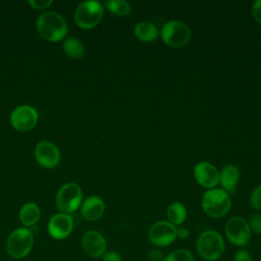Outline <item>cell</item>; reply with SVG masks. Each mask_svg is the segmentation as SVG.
Here are the masks:
<instances>
[{
    "instance_id": "obj_1",
    "label": "cell",
    "mask_w": 261,
    "mask_h": 261,
    "mask_svg": "<svg viewBox=\"0 0 261 261\" xmlns=\"http://www.w3.org/2000/svg\"><path fill=\"white\" fill-rule=\"evenodd\" d=\"M39 35L48 42H58L65 38L68 27L64 17L55 11L42 13L36 21Z\"/></svg>"
},
{
    "instance_id": "obj_2",
    "label": "cell",
    "mask_w": 261,
    "mask_h": 261,
    "mask_svg": "<svg viewBox=\"0 0 261 261\" xmlns=\"http://www.w3.org/2000/svg\"><path fill=\"white\" fill-rule=\"evenodd\" d=\"M34 243L33 231L28 227H18L9 233L5 245L6 252L13 259H22L31 253Z\"/></svg>"
},
{
    "instance_id": "obj_3",
    "label": "cell",
    "mask_w": 261,
    "mask_h": 261,
    "mask_svg": "<svg viewBox=\"0 0 261 261\" xmlns=\"http://www.w3.org/2000/svg\"><path fill=\"white\" fill-rule=\"evenodd\" d=\"M201 205L204 212L213 218H221L226 215L231 207L230 196L222 189H210L202 197Z\"/></svg>"
},
{
    "instance_id": "obj_4",
    "label": "cell",
    "mask_w": 261,
    "mask_h": 261,
    "mask_svg": "<svg viewBox=\"0 0 261 261\" xmlns=\"http://www.w3.org/2000/svg\"><path fill=\"white\" fill-rule=\"evenodd\" d=\"M198 254L206 261H216L224 253L225 245L222 237L216 230H205L197 239Z\"/></svg>"
},
{
    "instance_id": "obj_5",
    "label": "cell",
    "mask_w": 261,
    "mask_h": 261,
    "mask_svg": "<svg viewBox=\"0 0 261 261\" xmlns=\"http://www.w3.org/2000/svg\"><path fill=\"white\" fill-rule=\"evenodd\" d=\"M104 8L95 0H88L80 3L74 11V21L82 29L95 28L103 18Z\"/></svg>"
},
{
    "instance_id": "obj_6",
    "label": "cell",
    "mask_w": 261,
    "mask_h": 261,
    "mask_svg": "<svg viewBox=\"0 0 261 261\" xmlns=\"http://www.w3.org/2000/svg\"><path fill=\"white\" fill-rule=\"evenodd\" d=\"M83 200V192L80 186L74 182H67L63 185L57 192L55 202L56 207L61 213L70 214L76 211Z\"/></svg>"
},
{
    "instance_id": "obj_7",
    "label": "cell",
    "mask_w": 261,
    "mask_h": 261,
    "mask_svg": "<svg viewBox=\"0 0 261 261\" xmlns=\"http://www.w3.org/2000/svg\"><path fill=\"white\" fill-rule=\"evenodd\" d=\"M191 37V29L186 22L180 20H169L161 29V38L169 47H182L189 43Z\"/></svg>"
},
{
    "instance_id": "obj_8",
    "label": "cell",
    "mask_w": 261,
    "mask_h": 261,
    "mask_svg": "<svg viewBox=\"0 0 261 261\" xmlns=\"http://www.w3.org/2000/svg\"><path fill=\"white\" fill-rule=\"evenodd\" d=\"M225 236L234 246L244 247L251 239V229L247 219L242 216L230 217L225 224Z\"/></svg>"
},
{
    "instance_id": "obj_9",
    "label": "cell",
    "mask_w": 261,
    "mask_h": 261,
    "mask_svg": "<svg viewBox=\"0 0 261 261\" xmlns=\"http://www.w3.org/2000/svg\"><path fill=\"white\" fill-rule=\"evenodd\" d=\"M38 112L31 105H19L10 114V123L18 132L33 129L38 122Z\"/></svg>"
},
{
    "instance_id": "obj_10",
    "label": "cell",
    "mask_w": 261,
    "mask_h": 261,
    "mask_svg": "<svg viewBox=\"0 0 261 261\" xmlns=\"http://www.w3.org/2000/svg\"><path fill=\"white\" fill-rule=\"evenodd\" d=\"M176 229V226L169 221L160 220L150 226L148 238L150 242L155 246L166 247L175 241Z\"/></svg>"
},
{
    "instance_id": "obj_11",
    "label": "cell",
    "mask_w": 261,
    "mask_h": 261,
    "mask_svg": "<svg viewBox=\"0 0 261 261\" xmlns=\"http://www.w3.org/2000/svg\"><path fill=\"white\" fill-rule=\"evenodd\" d=\"M48 233L54 240L60 241L66 239L73 229V219L70 214L56 213L48 221Z\"/></svg>"
},
{
    "instance_id": "obj_12",
    "label": "cell",
    "mask_w": 261,
    "mask_h": 261,
    "mask_svg": "<svg viewBox=\"0 0 261 261\" xmlns=\"http://www.w3.org/2000/svg\"><path fill=\"white\" fill-rule=\"evenodd\" d=\"M35 158L37 162L45 168H53L60 161L58 147L49 141H41L35 148Z\"/></svg>"
},
{
    "instance_id": "obj_13",
    "label": "cell",
    "mask_w": 261,
    "mask_h": 261,
    "mask_svg": "<svg viewBox=\"0 0 261 261\" xmlns=\"http://www.w3.org/2000/svg\"><path fill=\"white\" fill-rule=\"evenodd\" d=\"M106 240L98 230H87L82 238V248L91 258L102 257L106 252Z\"/></svg>"
},
{
    "instance_id": "obj_14",
    "label": "cell",
    "mask_w": 261,
    "mask_h": 261,
    "mask_svg": "<svg viewBox=\"0 0 261 261\" xmlns=\"http://www.w3.org/2000/svg\"><path fill=\"white\" fill-rule=\"evenodd\" d=\"M194 176L200 186L208 190L214 189L219 184L218 169L207 161H200L195 165Z\"/></svg>"
},
{
    "instance_id": "obj_15",
    "label": "cell",
    "mask_w": 261,
    "mask_h": 261,
    "mask_svg": "<svg viewBox=\"0 0 261 261\" xmlns=\"http://www.w3.org/2000/svg\"><path fill=\"white\" fill-rule=\"evenodd\" d=\"M105 211V203L99 196L93 195L82 202L81 214L87 221H95L101 218Z\"/></svg>"
},
{
    "instance_id": "obj_16",
    "label": "cell",
    "mask_w": 261,
    "mask_h": 261,
    "mask_svg": "<svg viewBox=\"0 0 261 261\" xmlns=\"http://www.w3.org/2000/svg\"><path fill=\"white\" fill-rule=\"evenodd\" d=\"M240 179V171L237 166L232 164L225 165L219 172V182L229 196L236 193L237 185Z\"/></svg>"
},
{
    "instance_id": "obj_17",
    "label": "cell",
    "mask_w": 261,
    "mask_h": 261,
    "mask_svg": "<svg viewBox=\"0 0 261 261\" xmlns=\"http://www.w3.org/2000/svg\"><path fill=\"white\" fill-rule=\"evenodd\" d=\"M19 220L23 227H31L34 226L41 217V210L40 207L34 203L29 202L25 203L19 210Z\"/></svg>"
},
{
    "instance_id": "obj_18",
    "label": "cell",
    "mask_w": 261,
    "mask_h": 261,
    "mask_svg": "<svg viewBox=\"0 0 261 261\" xmlns=\"http://www.w3.org/2000/svg\"><path fill=\"white\" fill-rule=\"evenodd\" d=\"M134 33L139 40L146 43L155 41L159 36L157 27L150 21L138 22L134 28Z\"/></svg>"
},
{
    "instance_id": "obj_19",
    "label": "cell",
    "mask_w": 261,
    "mask_h": 261,
    "mask_svg": "<svg viewBox=\"0 0 261 261\" xmlns=\"http://www.w3.org/2000/svg\"><path fill=\"white\" fill-rule=\"evenodd\" d=\"M63 52L73 59H81L85 55V47L83 43L73 37L66 38L62 43Z\"/></svg>"
},
{
    "instance_id": "obj_20",
    "label": "cell",
    "mask_w": 261,
    "mask_h": 261,
    "mask_svg": "<svg viewBox=\"0 0 261 261\" xmlns=\"http://www.w3.org/2000/svg\"><path fill=\"white\" fill-rule=\"evenodd\" d=\"M166 215L168 221L173 225H179L184 223L187 218V209L180 202H173L167 207Z\"/></svg>"
},
{
    "instance_id": "obj_21",
    "label": "cell",
    "mask_w": 261,
    "mask_h": 261,
    "mask_svg": "<svg viewBox=\"0 0 261 261\" xmlns=\"http://www.w3.org/2000/svg\"><path fill=\"white\" fill-rule=\"evenodd\" d=\"M105 6L111 13L118 16L127 15L132 10L130 4L124 0H109L105 2Z\"/></svg>"
},
{
    "instance_id": "obj_22",
    "label": "cell",
    "mask_w": 261,
    "mask_h": 261,
    "mask_svg": "<svg viewBox=\"0 0 261 261\" xmlns=\"http://www.w3.org/2000/svg\"><path fill=\"white\" fill-rule=\"evenodd\" d=\"M164 261H195L194 255L187 249L174 250L165 256Z\"/></svg>"
},
{
    "instance_id": "obj_23",
    "label": "cell",
    "mask_w": 261,
    "mask_h": 261,
    "mask_svg": "<svg viewBox=\"0 0 261 261\" xmlns=\"http://www.w3.org/2000/svg\"><path fill=\"white\" fill-rule=\"evenodd\" d=\"M250 206L256 210V211H260L261 210V184L259 186H257L251 196H250Z\"/></svg>"
},
{
    "instance_id": "obj_24",
    "label": "cell",
    "mask_w": 261,
    "mask_h": 261,
    "mask_svg": "<svg viewBox=\"0 0 261 261\" xmlns=\"http://www.w3.org/2000/svg\"><path fill=\"white\" fill-rule=\"evenodd\" d=\"M247 221L252 231L255 233H261V215L259 213H251Z\"/></svg>"
},
{
    "instance_id": "obj_25",
    "label": "cell",
    "mask_w": 261,
    "mask_h": 261,
    "mask_svg": "<svg viewBox=\"0 0 261 261\" xmlns=\"http://www.w3.org/2000/svg\"><path fill=\"white\" fill-rule=\"evenodd\" d=\"M53 3L52 0H30L29 1V4L34 8V9H37V10H43V9H46L48 8L51 4Z\"/></svg>"
},
{
    "instance_id": "obj_26",
    "label": "cell",
    "mask_w": 261,
    "mask_h": 261,
    "mask_svg": "<svg viewBox=\"0 0 261 261\" xmlns=\"http://www.w3.org/2000/svg\"><path fill=\"white\" fill-rule=\"evenodd\" d=\"M232 261H253V258L247 250L241 249L236 252Z\"/></svg>"
},
{
    "instance_id": "obj_27",
    "label": "cell",
    "mask_w": 261,
    "mask_h": 261,
    "mask_svg": "<svg viewBox=\"0 0 261 261\" xmlns=\"http://www.w3.org/2000/svg\"><path fill=\"white\" fill-rule=\"evenodd\" d=\"M253 18L261 24V0H256L252 5Z\"/></svg>"
},
{
    "instance_id": "obj_28",
    "label": "cell",
    "mask_w": 261,
    "mask_h": 261,
    "mask_svg": "<svg viewBox=\"0 0 261 261\" xmlns=\"http://www.w3.org/2000/svg\"><path fill=\"white\" fill-rule=\"evenodd\" d=\"M148 259L149 261H164L165 256L162 251L159 249H152L148 252Z\"/></svg>"
},
{
    "instance_id": "obj_29",
    "label": "cell",
    "mask_w": 261,
    "mask_h": 261,
    "mask_svg": "<svg viewBox=\"0 0 261 261\" xmlns=\"http://www.w3.org/2000/svg\"><path fill=\"white\" fill-rule=\"evenodd\" d=\"M103 261H122V257L115 251H106L102 256Z\"/></svg>"
},
{
    "instance_id": "obj_30",
    "label": "cell",
    "mask_w": 261,
    "mask_h": 261,
    "mask_svg": "<svg viewBox=\"0 0 261 261\" xmlns=\"http://www.w3.org/2000/svg\"><path fill=\"white\" fill-rule=\"evenodd\" d=\"M189 234H190V231L186 227H179L176 229V238H178V239H181V240L187 239L189 237Z\"/></svg>"
}]
</instances>
